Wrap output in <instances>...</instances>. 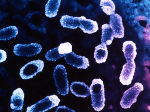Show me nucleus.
<instances>
[{
	"mask_svg": "<svg viewBox=\"0 0 150 112\" xmlns=\"http://www.w3.org/2000/svg\"><path fill=\"white\" fill-rule=\"evenodd\" d=\"M92 106L95 111L102 110L105 106L104 85L100 78H95L90 87Z\"/></svg>",
	"mask_w": 150,
	"mask_h": 112,
	"instance_id": "f257e3e1",
	"label": "nucleus"
},
{
	"mask_svg": "<svg viewBox=\"0 0 150 112\" xmlns=\"http://www.w3.org/2000/svg\"><path fill=\"white\" fill-rule=\"evenodd\" d=\"M53 78L55 80L58 93L63 96L68 94L69 92V81L67 71L64 65L58 64L55 67Z\"/></svg>",
	"mask_w": 150,
	"mask_h": 112,
	"instance_id": "f03ea898",
	"label": "nucleus"
},
{
	"mask_svg": "<svg viewBox=\"0 0 150 112\" xmlns=\"http://www.w3.org/2000/svg\"><path fill=\"white\" fill-rule=\"evenodd\" d=\"M60 101L56 95L48 96L34 105L28 106L26 112H45L58 106Z\"/></svg>",
	"mask_w": 150,
	"mask_h": 112,
	"instance_id": "7ed1b4c3",
	"label": "nucleus"
},
{
	"mask_svg": "<svg viewBox=\"0 0 150 112\" xmlns=\"http://www.w3.org/2000/svg\"><path fill=\"white\" fill-rule=\"evenodd\" d=\"M144 90V86L141 83H135V85L124 92L120 105L123 108H129L137 100L139 93Z\"/></svg>",
	"mask_w": 150,
	"mask_h": 112,
	"instance_id": "20e7f679",
	"label": "nucleus"
},
{
	"mask_svg": "<svg viewBox=\"0 0 150 112\" xmlns=\"http://www.w3.org/2000/svg\"><path fill=\"white\" fill-rule=\"evenodd\" d=\"M44 67V62L41 60L30 61L23 66L20 71V76L23 79L32 78L37 74L41 72Z\"/></svg>",
	"mask_w": 150,
	"mask_h": 112,
	"instance_id": "39448f33",
	"label": "nucleus"
},
{
	"mask_svg": "<svg viewBox=\"0 0 150 112\" xmlns=\"http://www.w3.org/2000/svg\"><path fill=\"white\" fill-rule=\"evenodd\" d=\"M42 50V46L39 43L17 44L14 46V53L18 56L32 57L40 53Z\"/></svg>",
	"mask_w": 150,
	"mask_h": 112,
	"instance_id": "423d86ee",
	"label": "nucleus"
},
{
	"mask_svg": "<svg viewBox=\"0 0 150 112\" xmlns=\"http://www.w3.org/2000/svg\"><path fill=\"white\" fill-rule=\"evenodd\" d=\"M136 65L135 61H127L123 65L119 77L120 81L123 85H129L135 74Z\"/></svg>",
	"mask_w": 150,
	"mask_h": 112,
	"instance_id": "0eeeda50",
	"label": "nucleus"
},
{
	"mask_svg": "<svg viewBox=\"0 0 150 112\" xmlns=\"http://www.w3.org/2000/svg\"><path fill=\"white\" fill-rule=\"evenodd\" d=\"M64 57L68 64L77 69H86L90 65L88 58L84 56L76 55L73 51L70 53L65 54Z\"/></svg>",
	"mask_w": 150,
	"mask_h": 112,
	"instance_id": "6e6552de",
	"label": "nucleus"
},
{
	"mask_svg": "<svg viewBox=\"0 0 150 112\" xmlns=\"http://www.w3.org/2000/svg\"><path fill=\"white\" fill-rule=\"evenodd\" d=\"M109 25L114 34V37L121 38L124 36V28L122 18L118 14L110 16Z\"/></svg>",
	"mask_w": 150,
	"mask_h": 112,
	"instance_id": "1a4fd4ad",
	"label": "nucleus"
},
{
	"mask_svg": "<svg viewBox=\"0 0 150 112\" xmlns=\"http://www.w3.org/2000/svg\"><path fill=\"white\" fill-rule=\"evenodd\" d=\"M70 90L76 97L86 98L90 95V88L83 82H73L71 84Z\"/></svg>",
	"mask_w": 150,
	"mask_h": 112,
	"instance_id": "9d476101",
	"label": "nucleus"
},
{
	"mask_svg": "<svg viewBox=\"0 0 150 112\" xmlns=\"http://www.w3.org/2000/svg\"><path fill=\"white\" fill-rule=\"evenodd\" d=\"M25 93L20 88L14 90L11 97V108L12 109L22 110L24 101Z\"/></svg>",
	"mask_w": 150,
	"mask_h": 112,
	"instance_id": "9b49d317",
	"label": "nucleus"
},
{
	"mask_svg": "<svg viewBox=\"0 0 150 112\" xmlns=\"http://www.w3.org/2000/svg\"><path fill=\"white\" fill-rule=\"evenodd\" d=\"M79 28L83 32L89 34H93L98 30V26L96 21L87 19L85 16L79 17Z\"/></svg>",
	"mask_w": 150,
	"mask_h": 112,
	"instance_id": "f8f14e48",
	"label": "nucleus"
},
{
	"mask_svg": "<svg viewBox=\"0 0 150 112\" xmlns=\"http://www.w3.org/2000/svg\"><path fill=\"white\" fill-rule=\"evenodd\" d=\"M122 51L127 62L134 60L137 55L136 44L133 41H125L123 43Z\"/></svg>",
	"mask_w": 150,
	"mask_h": 112,
	"instance_id": "ddd939ff",
	"label": "nucleus"
},
{
	"mask_svg": "<svg viewBox=\"0 0 150 112\" xmlns=\"http://www.w3.org/2000/svg\"><path fill=\"white\" fill-rule=\"evenodd\" d=\"M60 22L62 27L69 28L70 29H76L79 28V17H74L68 15L62 16L60 19Z\"/></svg>",
	"mask_w": 150,
	"mask_h": 112,
	"instance_id": "4468645a",
	"label": "nucleus"
},
{
	"mask_svg": "<svg viewBox=\"0 0 150 112\" xmlns=\"http://www.w3.org/2000/svg\"><path fill=\"white\" fill-rule=\"evenodd\" d=\"M94 56L96 63L98 64H101L105 62L108 57V50L107 46L101 43L97 46L95 47Z\"/></svg>",
	"mask_w": 150,
	"mask_h": 112,
	"instance_id": "2eb2a0df",
	"label": "nucleus"
},
{
	"mask_svg": "<svg viewBox=\"0 0 150 112\" xmlns=\"http://www.w3.org/2000/svg\"><path fill=\"white\" fill-rule=\"evenodd\" d=\"M61 0H49L46 5L45 15L47 17L53 18L57 15L61 4Z\"/></svg>",
	"mask_w": 150,
	"mask_h": 112,
	"instance_id": "dca6fc26",
	"label": "nucleus"
},
{
	"mask_svg": "<svg viewBox=\"0 0 150 112\" xmlns=\"http://www.w3.org/2000/svg\"><path fill=\"white\" fill-rule=\"evenodd\" d=\"M18 30L15 26H11L0 30V40L7 41L16 37Z\"/></svg>",
	"mask_w": 150,
	"mask_h": 112,
	"instance_id": "f3484780",
	"label": "nucleus"
},
{
	"mask_svg": "<svg viewBox=\"0 0 150 112\" xmlns=\"http://www.w3.org/2000/svg\"><path fill=\"white\" fill-rule=\"evenodd\" d=\"M114 38V34L111 28L108 24H104L102 26V36L101 42L106 46L110 45Z\"/></svg>",
	"mask_w": 150,
	"mask_h": 112,
	"instance_id": "a211bd4d",
	"label": "nucleus"
},
{
	"mask_svg": "<svg viewBox=\"0 0 150 112\" xmlns=\"http://www.w3.org/2000/svg\"><path fill=\"white\" fill-rule=\"evenodd\" d=\"M100 6L103 11L108 15H111L115 14V6L114 2L111 0H101Z\"/></svg>",
	"mask_w": 150,
	"mask_h": 112,
	"instance_id": "6ab92c4d",
	"label": "nucleus"
},
{
	"mask_svg": "<svg viewBox=\"0 0 150 112\" xmlns=\"http://www.w3.org/2000/svg\"><path fill=\"white\" fill-rule=\"evenodd\" d=\"M64 55H61L58 52V47L50 50L46 53L45 57L47 60L51 61H55L64 57Z\"/></svg>",
	"mask_w": 150,
	"mask_h": 112,
	"instance_id": "aec40b11",
	"label": "nucleus"
},
{
	"mask_svg": "<svg viewBox=\"0 0 150 112\" xmlns=\"http://www.w3.org/2000/svg\"><path fill=\"white\" fill-rule=\"evenodd\" d=\"M58 52L61 55H64L72 52V46L69 42L61 43L58 46Z\"/></svg>",
	"mask_w": 150,
	"mask_h": 112,
	"instance_id": "412c9836",
	"label": "nucleus"
},
{
	"mask_svg": "<svg viewBox=\"0 0 150 112\" xmlns=\"http://www.w3.org/2000/svg\"><path fill=\"white\" fill-rule=\"evenodd\" d=\"M55 112H76L73 110L66 107L64 106H60L56 108Z\"/></svg>",
	"mask_w": 150,
	"mask_h": 112,
	"instance_id": "4be33fe9",
	"label": "nucleus"
},
{
	"mask_svg": "<svg viewBox=\"0 0 150 112\" xmlns=\"http://www.w3.org/2000/svg\"><path fill=\"white\" fill-rule=\"evenodd\" d=\"M0 54H1V60H0V62H4L6 60V58L7 57V53L4 50H0Z\"/></svg>",
	"mask_w": 150,
	"mask_h": 112,
	"instance_id": "5701e85b",
	"label": "nucleus"
},
{
	"mask_svg": "<svg viewBox=\"0 0 150 112\" xmlns=\"http://www.w3.org/2000/svg\"><path fill=\"white\" fill-rule=\"evenodd\" d=\"M12 112H23L22 110H13V111Z\"/></svg>",
	"mask_w": 150,
	"mask_h": 112,
	"instance_id": "b1692460",
	"label": "nucleus"
}]
</instances>
